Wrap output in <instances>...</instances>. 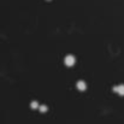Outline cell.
Masks as SVG:
<instances>
[{"instance_id": "cell-2", "label": "cell", "mask_w": 124, "mask_h": 124, "mask_svg": "<svg viewBox=\"0 0 124 124\" xmlns=\"http://www.w3.org/2000/svg\"><path fill=\"white\" fill-rule=\"evenodd\" d=\"M77 88H78L80 90H86V88H87L86 82H83V81H80V82H77Z\"/></svg>"}, {"instance_id": "cell-1", "label": "cell", "mask_w": 124, "mask_h": 124, "mask_svg": "<svg viewBox=\"0 0 124 124\" xmlns=\"http://www.w3.org/2000/svg\"><path fill=\"white\" fill-rule=\"evenodd\" d=\"M64 61H65V64L68 66H72V65L75 64V57L74 56H66L65 59H64Z\"/></svg>"}, {"instance_id": "cell-3", "label": "cell", "mask_w": 124, "mask_h": 124, "mask_svg": "<svg viewBox=\"0 0 124 124\" xmlns=\"http://www.w3.org/2000/svg\"><path fill=\"white\" fill-rule=\"evenodd\" d=\"M113 89H115V92L119 93L120 95H124V86H118V87H115Z\"/></svg>"}]
</instances>
